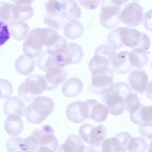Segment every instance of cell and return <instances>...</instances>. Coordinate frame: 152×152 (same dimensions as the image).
Segmentation results:
<instances>
[{"instance_id":"277c9868","label":"cell","mask_w":152,"mask_h":152,"mask_svg":"<svg viewBox=\"0 0 152 152\" xmlns=\"http://www.w3.org/2000/svg\"><path fill=\"white\" fill-rule=\"evenodd\" d=\"M91 83L88 90L96 94H104L113 89V72L109 66H103L96 68L91 72Z\"/></svg>"},{"instance_id":"7a4b0ae2","label":"cell","mask_w":152,"mask_h":152,"mask_svg":"<svg viewBox=\"0 0 152 152\" xmlns=\"http://www.w3.org/2000/svg\"><path fill=\"white\" fill-rule=\"evenodd\" d=\"M53 29L38 28L32 30L23 43V52L30 58L38 56L42 52L44 46L50 44L53 34Z\"/></svg>"},{"instance_id":"ab89813d","label":"cell","mask_w":152,"mask_h":152,"mask_svg":"<svg viewBox=\"0 0 152 152\" xmlns=\"http://www.w3.org/2000/svg\"><path fill=\"white\" fill-rule=\"evenodd\" d=\"M143 25L147 30L152 32V10L147 11L143 17Z\"/></svg>"},{"instance_id":"7bdbcfd3","label":"cell","mask_w":152,"mask_h":152,"mask_svg":"<svg viewBox=\"0 0 152 152\" xmlns=\"http://www.w3.org/2000/svg\"><path fill=\"white\" fill-rule=\"evenodd\" d=\"M115 4L121 6L129 1V0H110Z\"/></svg>"},{"instance_id":"9c48e42d","label":"cell","mask_w":152,"mask_h":152,"mask_svg":"<svg viewBox=\"0 0 152 152\" xmlns=\"http://www.w3.org/2000/svg\"><path fill=\"white\" fill-rule=\"evenodd\" d=\"M54 130L48 125L40 129H36L31 133L37 139L39 143L37 152H54L58 145V141L54 135Z\"/></svg>"},{"instance_id":"f546056e","label":"cell","mask_w":152,"mask_h":152,"mask_svg":"<svg viewBox=\"0 0 152 152\" xmlns=\"http://www.w3.org/2000/svg\"><path fill=\"white\" fill-rule=\"evenodd\" d=\"M23 140L20 136L10 137L6 144L7 150L8 152H23L22 146Z\"/></svg>"},{"instance_id":"d6a6232c","label":"cell","mask_w":152,"mask_h":152,"mask_svg":"<svg viewBox=\"0 0 152 152\" xmlns=\"http://www.w3.org/2000/svg\"><path fill=\"white\" fill-rule=\"evenodd\" d=\"M39 145L37 139L31 134L23 140L22 146L23 152H35L38 148Z\"/></svg>"},{"instance_id":"836d02e7","label":"cell","mask_w":152,"mask_h":152,"mask_svg":"<svg viewBox=\"0 0 152 152\" xmlns=\"http://www.w3.org/2000/svg\"><path fill=\"white\" fill-rule=\"evenodd\" d=\"M0 98L2 99L8 98L13 91L11 83L6 79H1L0 80Z\"/></svg>"},{"instance_id":"30bf717a","label":"cell","mask_w":152,"mask_h":152,"mask_svg":"<svg viewBox=\"0 0 152 152\" xmlns=\"http://www.w3.org/2000/svg\"><path fill=\"white\" fill-rule=\"evenodd\" d=\"M100 21L102 26L111 29L118 26L121 7L114 4L110 0H102Z\"/></svg>"},{"instance_id":"4316f807","label":"cell","mask_w":152,"mask_h":152,"mask_svg":"<svg viewBox=\"0 0 152 152\" xmlns=\"http://www.w3.org/2000/svg\"><path fill=\"white\" fill-rule=\"evenodd\" d=\"M148 144L143 138L137 137L131 138L129 142L127 150L129 152H144L148 149Z\"/></svg>"},{"instance_id":"8992f818","label":"cell","mask_w":152,"mask_h":152,"mask_svg":"<svg viewBox=\"0 0 152 152\" xmlns=\"http://www.w3.org/2000/svg\"><path fill=\"white\" fill-rule=\"evenodd\" d=\"M34 10L29 5L0 2L1 20L10 23L15 20H27L33 16Z\"/></svg>"},{"instance_id":"8d00e7d4","label":"cell","mask_w":152,"mask_h":152,"mask_svg":"<svg viewBox=\"0 0 152 152\" xmlns=\"http://www.w3.org/2000/svg\"><path fill=\"white\" fill-rule=\"evenodd\" d=\"M0 25V45L1 46L9 39L11 34L8 24L6 22L1 20Z\"/></svg>"},{"instance_id":"b9f144b4","label":"cell","mask_w":152,"mask_h":152,"mask_svg":"<svg viewBox=\"0 0 152 152\" xmlns=\"http://www.w3.org/2000/svg\"><path fill=\"white\" fill-rule=\"evenodd\" d=\"M146 94L148 98L152 101V81L149 82L147 85Z\"/></svg>"},{"instance_id":"5bb4252c","label":"cell","mask_w":152,"mask_h":152,"mask_svg":"<svg viewBox=\"0 0 152 152\" xmlns=\"http://www.w3.org/2000/svg\"><path fill=\"white\" fill-rule=\"evenodd\" d=\"M86 101L88 105L89 119L98 122L105 121L109 113L107 106L95 99H90Z\"/></svg>"},{"instance_id":"d4e9b609","label":"cell","mask_w":152,"mask_h":152,"mask_svg":"<svg viewBox=\"0 0 152 152\" xmlns=\"http://www.w3.org/2000/svg\"><path fill=\"white\" fill-rule=\"evenodd\" d=\"M82 101H78L70 104L66 111L67 119L75 123H79L85 119L83 116L81 108Z\"/></svg>"},{"instance_id":"e0dca14e","label":"cell","mask_w":152,"mask_h":152,"mask_svg":"<svg viewBox=\"0 0 152 152\" xmlns=\"http://www.w3.org/2000/svg\"><path fill=\"white\" fill-rule=\"evenodd\" d=\"M25 108V104L23 100L13 96L8 98L5 101L3 109L4 113L7 115L15 114L23 117Z\"/></svg>"},{"instance_id":"52a82bcc","label":"cell","mask_w":152,"mask_h":152,"mask_svg":"<svg viewBox=\"0 0 152 152\" xmlns=\"http://www.w3.org/2000/svg\"><path fill=\"white\" fill-rule=\"evenodd\" d=\"M119 32L121 41L124 45L133 49L139 48L148 51L150 41L146 34L129 27H119Z\"/></svg>"},{"instance_id":"4fadbf2b","label":"cell","mask_w":152,"mask_h":152,"mask_svg":"<svg viewBox=\"0 0 152 152\" xmlns=\"http://www.w3.org/2000/svg\"><path fill=\"white\" fill-rule=\"evenodd\" d=\"M145 71L138 69L132 71L128 76V83L132 90L136 93L141 94L146 90L148 81Z\"/></svg>"},{"instance_id":"f1b7e54d","label":"cell","mask_w":152,"mask_h":152,"mask_svg":"<svg viewBox=\"0 0 152 152\" xmlns=\"http://www.w3.org/2000/svg\"><path fill=\"white\" fill-rule=\"evenodd\" d=\"M126 110L130 114L134 113L142 106L143 104L140 102L137 95L133 92L130 93L125 99Z\"/></svg>"},{"instance_id":"f35d334b","label":"cell","mask_w":152,"mask_h":152,"mask_svg":"<svg viewBox=\"0 0 152 152\" xmlns=\"http://www.w3.org/2000/svg\"><path fill=\"white\" fill-rule=\"evenodd\" d=\"M101 0H77L80 4L85 8L90 10L96 9Z\"/></svg>"},{"instance_id":"ba28073f","label":"cell","mask_w":152,"mask_h":152,"mask_svg":"<svg viewBox=\"0 0 152 152\" xmlns=\"http://www.w3.org/2000/svg\"><path fill=\"white\" fill-rule=\"evenodd\" d=\"M78 132L81 139L90 145L91 150L100 146L105 138L106 134V128L103 125L94 127L88 123L83 124Z\"/></svg>"},{"instance_id":"5b68a950","label":"cell","mask_w":152,"mask_h":152,"mask_svg":"<svg viewBox=\"0 0 152 152\" xmlns=\"http://www.w3.org/2000/svg\"><path fill=\"white\" fill-rule=\"evenodd\" d=\"M47 85L43 76L34 74L30 75L18 88L19 95L30 102L46 90Z\"/></svg>"},{"instance_id":"bcb514c9","label":"cell","mask_w":152,"mask_h":152,"mask_svg":"<svg viewBox=\"0 0 152 152\" xmlns=\"http://www.w3.org/2000/svg\"><path fill=\"white\" fill-rule=\"evenodd\" d=\"M135 0V1H137L138 0Z\"/></svg>"},{"instance_id":"484cf974","label":"cell","mask_w":152,"mask_h":152,"mask_svg":"<svg viewBox=\"0 0 152 152\" xmlns=\"http://www.w3.org/2000/svg\"><path fill=\"white\" fill-rule=\"evenodd\" d=\"M64 19L61 13L56 15L47 14L44 17V23L50 28L60 30L64 24Z\"/></svg>"},{"instance_id":"1f68e13d","label":"cell","mask_w":152,"mask_h":152,"mask_svg":"<svg viewBox=\"0 0 152 152\" xmlns=\"http://www.w3.org/2000/svg\"><path fill=\"white\" fill-rule=\"evenodd\" d=\"M67 43L64 38L61 36L60 39L52 45L47 47L48 53L53 56L64 51L66 48Z\"/></svg>"},{"instance_id":"2e32d148","label":"cell","mask_w":152,"mask_h":152,"mask_svg":"<svg viewBox=\"0 0 152 152\" xmlns=\"http://www.w3.org/2000/svg\"><path fill=\"white\" fill-rule=\"evenodd\" d=\"M60 4V12L64 18L72 20L80 18L81 10L75 0H63Z\"/></svg>"},{"instance_id":"ffe728a7","label":"cell","mask_w":152,"mask_h":152,"mask_svg":"<svg viewBox=\"0 0 152 152\" xmlns=\"http://www.w3.org/2000/svg\"><path fill=\"white\" fill-rule=\"evenodd\" d=\"M86 147L80 138L75 134L68 136L65 142L58 148V151L83 152Z\"/></svg>"},{"instance_id":"e575fe53","label":"cell","mask_w":152,"mask_h":152,"mask_svg":"<svg viewBox=\"0 0 152 152\" xmlns=\"http://www.w3.org/2000/svg\"><path fill=\"white\" fill-rule=\"evenodd\" d=\"M138 130L142 136L148 140L152 139V122H142L139 126Z\"/></svg>"},{"instance_id":"8fae6325","label":"cell","mask_w":152,"mask_h":152,"mask_svg":"<svg viewBox=\"0 0 152 152\" xmlns=\"http://www.w3.org/2000/svg\"><path fill=\"white\" fill-rule=\"evenodd\" d=\"M120 20L126 26L136 27L143 20V10L138 3L132 2L125 5L119 15Z\"/></svg>"},{"instance_id":"6da1fadb","label":"cell","mask_w":152,"mask_h":152,"mask_svg":"<svg viewBox=\"0 0 152 152\" xmlns=\"http://www.w3.org/2000/svg\"><path fill=\"white\" fill-rule=\"evenodd\" d=\"M132 92L126 83L119 82L114 84L111 91L103 94L102 99L108 108L109 113L116 116L124 112L126 107L125 99Z\"/></svg>"},{"instance_id":"603a6c76","label":"cell","mask_w":152,"mask_h":152,"mask_svg":"<svg viewBox=\"0 0 152 152\" xmlns=\"http://www.w3.org/2000/svg\"><path fill=\"white\" fill-rule=\"evenodd\" d=\"M35 65V61L33 58L22 55L16 60L15 67L18 73L26 75L30 74L33 71Z\"/></svg>"},{"instance_id":"60d3db41","label":"cell","mask_w":152,"mask_h":152,"mask_svg":"<svg viewBox=\"0 0 152 152\" xmlns=\"http://www.w3.org/2000/svg\"><path fill=\"white\" fill-rule=\"evenodd\" d=\"M16 4L30 5L34 1V0H10Z\"/></svg>"},{"instance_id":"d6986e66","label":"cell","mask_w":152,"mask_h":152,"mask_svg":"<svg viewBox=\"0 0 152 152\" xmlns=\"http://www.w3.org/2000/svg\"><path fill=\"white\" fill-rule=\"evenodd\" d=\"M83 83L79 78L72 77L66 80L63 84L61 91L66 97H73L76 96L82 91Z\"/></svg>"},{"instance_id":"74e56055","label":"cell","mask_w":152,"mask_h":152,"mask_svg":"<svg viewBox=\"0 0 152 152\" xmlns=\"http://www.w3.org/2000/svg\"><path fill=\"white\" fill-rule=\"evenodd\" d=\"M140 119L142 123L152 122V105H144L142 107L140 110Z\"/></svg>"},{"instance_id":"44dd1931","label":"cell","mask_w":152,"mask_h":152,"mask_svg":"<svg viewBox=\"0 0 152 152\" xmlns=\"http://www.w3.org/2000/svg\"><path fill=\"white\" fill-rule=\"evenodd\" d=\"M147 52L142 49L138 48L134 49L129 54V62L135 69H139L147 64L148 59Z\"/></svg>"},{"instance_id":"ee69618b","label":"cell","mask_w":152,"mask_h":152,"mask_svg":"<svg viewBox=\"0 0 152 152\" xmlns=\"http://www.w3.org/2000/svg\"><path fill=\"white\" fill-rule=\"evenodd\" d=\"M148 152H152V140L150 143L148 148Z\"/></svg>"},{"instance_id":"83f0119b","label":"cell","mask_w":152,"mask_h":152,"mask_svg":"<svg viewBox=\"0 0 152 152\" xmlns=\"http://www.w3.org/2000/svg\"><path fill=\"white\" fill-rule=\"evenodd\" d=\"M38 67L41 70L46 72L49 68L54 66L53 62V56L44 50L38 56L37 59Z\"/></svg>"},{"instance_id":"d590c367","label":"cell","mask_w":152,"mask_h":152,"mask_svg":"<svg viewBox=\"0 0 152 152\" xmlns=\"http://www.w3.org/2000/svg\"><path fill=\"white\" fill-rule=\"evenodd\" d=\"M60 2L56 0H49L45 4L47 14L56 15L61 13Z\"/></svg>"},{"instance_id":"9a60e30c","label":"cell","mask_w":152,"mask_h":152,"mask_svg":"<svg viewBox=\"0 0 152 152\" xmlns=\"http://www.w3.org/2000/svg\"><path fill=\"white\" fill-rule=\"evenodd\" d=\"M129 53L128 51H122L115 55L111 63L113 70L120 74H126L133 70L134 68L129 60Z\"/></svg>"},{"instance_id":"f6af8a7d","label":"cell","mask_w":152,"mask_h":152,"mask_svg":"<svg viewBox=\"0 0 152 152\" xmlns=\"http://www.w3.org/2000/svg\"><path fill=\"white\" fill-rule=\"evenodd\" d=\"M151 68L152 69V62L151 63Z\"/></svg>"},{"instance_id":"ac0fdd59","label":"cell","mask_w":152,"mask_h":152,"mask_svg":"<svg viewBox=\"0 0 152 152\" xmlns=\"http://www.w3.org/2000/svg\"><path fill=\"white\" fill-rule=\"evenodd\" d=\"M4 128L9 135L13 136H17L23 129V121L21 117L17 115H9L4 122Z\"/></svg>"},{"instance_id":"cb8c5ba5","label":"cell","mask_w":152,"mask_h":152,"mask_svg":"<svg viewBox=\"0 0 152 152\" xmlns=\"http://www.w3.org/2000/svg\"><path fill=\"white\" fill-rule=\"evenodd\" d=\"M83 26L79 21L75 20L67 22L64 27L65 36L68 39L74 40L82 36L84 33Z\"/></svg>"},{"instance_id":"7c38bea8","label":"cell","mask_w":152,"mask_h":152,"mask_svg":"<svg viewBox=\"0 0 152 152\" xmlns=\"http://www.w3.org/2000/svg\"><path fill=\"white\" fill-rule=\"evenodd\" d=\"M67 75L63 68L53 66L48 68L43 76L47 85L46 91L54 90L65 80Z\"/></svg>"},{"instance_id":"7402d4cb","label":"cell","mask_w":152,"mask_h":152,"mask_svg":"<svg viewBox=\"0 0 152 152\" xmlns=\"http://www.w3.org/2000/svg\"><path fill=\"white\" fill-rule=\"evenodd\" d=\"M9 24V28L14 39L20 41L26 37L30 27L26 22L22 20H15Z\"/></svg>"},{"instance_id":"3957f363","label":"cell","mask_w":152,"mask_h":152,"mask_svg":"<svg viewBox=\"0 0 152 152\" xmlns=\"http://www.w3.org/2000/svg\"><path fill=\"white\" fill-rule=\"evenodd\" d=\"M54 107V102L51 98L38 96L25 109V116L31 123L39 124L52 113Z\"/></svg>"},{"instance_id":"4dcf8cb0","label":"cell","mask_w":152,"mask_h":152,"mask_svg":"<svg viewBox=\"0 0 152 152\" xmlns=\"http://www.w3.org/2000/svg\"><path fill=\"white\" fill-rule=\"evenodd\" d=\"M107 42L109 45L115 50H118L124 46L120 37L119 27L112 30L108 34Z\"/></svg>"}]
</instances>
